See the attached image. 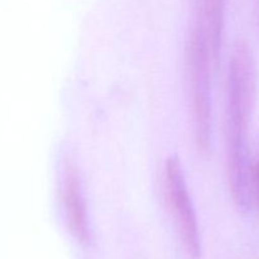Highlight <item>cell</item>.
Masks as SVG:
<instances>
[{
  "instance_id": "6da1fadb",
  "label": "cell",
  "mask_w": 259,
  "mask_h": 259,
  "mask_svg": "<svg viewBox=\"0 0 259 259\" xmlns=\"http://www.w3.org/2000/svg\"><path fill=\"white\" fill-rule=\"evenodd\" d=\"M255 94L257 67L254 57L245 43H239L230 58L225 133L230 192L240 209H248L252 200V164L248 154L247 137Z\"/></svg>"
},
{
  "instance_id": "7a4b0ae2",
  "label": "cell",
  "mask_w": 259,
  "mask_h": 259,
  "mask_svg": "<svg viewBox=\"0 0 259 259\" xmlns=\"http://www.w3.org/2000/svg\"><path fill=\"white\" fill-rule=\"evenodd\" d=\"M190 83H191L192 124L197 149L207 153L211 148L212 115L210 72L214 65L204 33L194 25L187 47Z\"/></svg>"
},
{
  "instance_id": "3957f363",
  "label": "cell",
  "mask_w": 259,
  "mask_h": 259,
  "mask_svg": "<svg viewBox=\"0 0 259 259\" xmlns=\"http://www.w3.org/2000/svg\"><path fill=\"white\" fill-rule=\"evenodd\" d=\"M164 185L167 200L175 218L177 232L187 254L197 258L201 253L199 224L196 211L190 196L181 162L177 157H169L164 166Z\"/></svg>"
},
{
  "instance_id": "277c9868",
  "label": "cell",
  "mask_w": 259,
  "mask_h": 259,
  "mask_svg": "<svg viewBox=\"0 0 259 259\" xmlns=\"http://www.w3.org/2000/svg\"><path fill=\"white\" fill-rule=\"evenodd\" d=\"M62 204L66 223L71 235L77 243L88 245L91 240L88 205L82 186L75 169L66 171L62 182Z\"/></svg>"
},
{
  "instance_id": "5b68a950",
  "label": "cell",
  "mask_w": 259,
  "mask_h": 259,
  "mask_svg": "<svg viewBox=\"0 0 259 259\" xmlns=\"http://www.w3.org/2000/svg\"><path fill=\"white\" fill-rule=\"evenodd\" d=\"M227 0H196L195 24L206 38L214 66L219 61L223 45Z\"/></svg>"
},
{
  "instance_id": "8992f818",
  "label": "cell",
  "mask_w": 259,
  "mask_h": 259,
  "mask_svg": "<svg viewBox=\"0 0 259 259\" xmlns=\"http://www.w3.org/2000/svg\"><path fill=\"white\" fill-rule=\"evenodd\" d=\"M250 186H252V196L255 197V201L259 205V158L252 166V171H250Z\"/></svg>"
}]
</instances>
